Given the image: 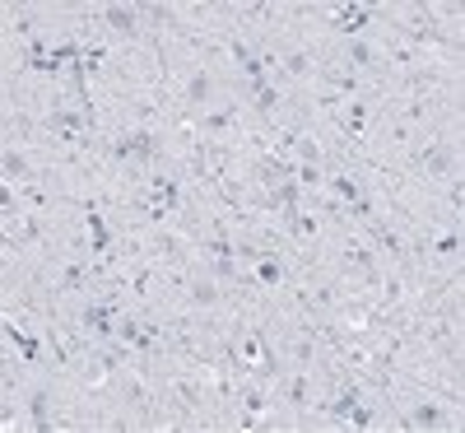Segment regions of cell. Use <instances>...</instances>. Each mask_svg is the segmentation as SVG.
<instances>
[{
  "mask_svg": "<svg viewBox=\"0 0 465 433\" xmlns=\"http://www.w3.org/2000/svg\"><path fill=\"white\" fill-rule=\"evenodd\" d=\"M414 419H419V424H438V410H432V406H423V410H419Z\"/></svg>",
  "mask_w": 465,
  "mask_h": 433,
  "instance_id": "cell-1",
  "label": "cell"
}]
</instances>
